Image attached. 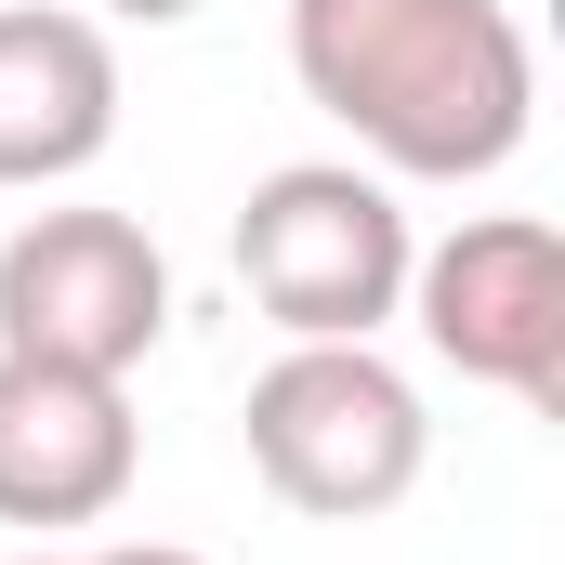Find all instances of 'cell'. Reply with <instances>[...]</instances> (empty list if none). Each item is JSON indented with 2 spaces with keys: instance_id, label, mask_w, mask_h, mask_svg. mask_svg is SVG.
Wrapping results in <instances>:
<instances>
[{
  "instance_id": "5b68a950",
  "label": "cell",
  "mask_w": 565,
  "mask_h": 565,
  "mask_svg": "<svg viewBox=\"0 0 565 565\" xmlns=\"http://www.w3.org/2000/svg\"><path fill=\"white\" fill-rule=\"evenodd\" d=\"M408 316L460 382L565 408V237L540 211H473L434 250H408Z\"/></svg>"
},
{
  "instance_id": "277c9868",
  "label": "cell",
  "mask_w": 565,
  "mask_h": 565,
  "mask_svg": "<svg viewBox=\"0 0 565 565\" xmlns=\"http://www.w3.org/2000/svg\"><path fill=\"white\" fill-rule=\"evenodd\" d=\"M171 329V264L132 211H26L0 237V355H40V369H93V382H132Z\"/></svg>"
},
{
  "instance_id": "3957f363",
  "label": "cell",
  "mask_w": 565,
  "mask_h": 565,
  "mask_svg": "<svg viewBox=\"0 0 565 565\" xmlns=\"http://www.w3.org/2000/svg\"><path fill=\"white\" fill-rule=\"evenodd\" d=\"M408 250L422 237L369 158H277L237 198V289L289 342H382V316H408Z\"/></svg>"
},
{
  "instance_id": "7a4b0ae2",
  "label": "cell",
  "mask_w": 565,
  "mask_h": 565,
  "mask_svg": "<svg viewBox=\"0 0 565 565\" xmlns=\"http://www.w3.org/2000/svg\"><path fill=\"white\" fill-rule=\"evenodd\" d=\"M237 434H250V473L277 487L289 513H316V526L395 513V500L422 487V460H434L422 382H408L382 342H289L277 369L250 382Z\"/></svg>"
},
{
  "instance_id": "9c48e42d",
  "label": "cell",
  "mask_w": 565,
  "mask_h": 565,
  "mask_svg": "<svg viewBox=\"0 0 565 565\" xmlns=\"http://www.w3.org/2000/svg\"><path fill=\"white\" fill-rule=\"evenodd\" d=\"M93 13H119V26H184V13H211V0H93Z\"/></svg>"
},
{
  "instance_id": "52a82bcc",
  "label": "cell",
  "mask_w": 565,
  "mask_h": 565,
  "mask_svg": "<svg viewBox=\"0 0 565 565\" xmlns=\"http://www.w3.org/2000/svg\"><path fill=\"white\" fill-rule=\"evenodd\" d=\"M119 145V40L66 0H0V184H79Z\"/></svg>"
},
{
  "instance_id": "ba28073f",
  "label": "cell",
  "mask_w": 565,
  "mask_h": 565,
  "mask_svg": "<svg viewBox=\"0 0 565 565\" xmlns=\"http://www.w3.org/2000/svg\"><path fill=\"white\" fill-rule=\"evenodd\" d=\"M13 565H211L184 540H106V553H13Z\"/></svg>"
},
{
  "instance_id": "8992f818",
  "label": "cell",
  "mask_w": 565,
  "mask_h": 565,
  "mask_svg": "<svg viewBox=\"0 0 565 565\" xmlns=\"http://www.w3.org/2000/svg\"><path fill=\"white\" fill-rule=\"evenodd\" d=\"M145 473V422L119 382L0 355V526H106Z\"/></svg>"
},
{
  "instance_id": "6da1fadb",
  "label": "cell",
  "mask_w": 565,
  "mask_h": 565,
  "mask_svg": "<svg viewBox=\"0 0 565 565\" xmlns=\"http://www.w3.org/2000/svg\"><path fill=\"white\" fill-rule=\"evenodd\" d=\"M289 79L382 184H487L540 119L513 0H289Z\"/></svg>"
}]
</instances>
